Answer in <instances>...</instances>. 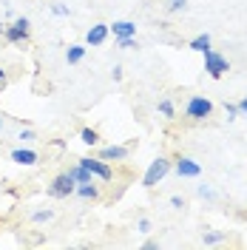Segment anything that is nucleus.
<instances>
[{"label": "nucleus", "instance_id": "7c9ffc66", "mask_svg": "<svg viewBox=\"0 0 247 250\" xmlns=\"http://www.w3.org/2000/svg\"><path fill=\"white\" fill-rule=\"evenodd\" d=\"M6 85V74H3V68H0V88Z\"/></svg>", "mask_w": 247, "mask_h": 250}, {"label": "nucleus", "instance_id": "2f4dec72", "mask_svg": "<svg viewBox=\"0 0 247 250\" xmlns=\"http://www.w3.org/2000/svg\"><path fill=\"white\" fill-rule=\"evenodd\" d=\"M0 131H3V120H0Z\"/></svg>", "mask_w": 247, "mask_h": 250}, {"label": "nucleus", "instance_id": "dca6fc26", "mask_svg": "<svg viewBox=\"0 0 247 250\" xmlns=\"http://www.w3.org/2000/svg\"><path fill=\"white\" fill-rule=\"evenodd\" d=\"M156 108H159L162 117H168V120L176 117V108H173V103H170V100H159V103H156Z\"/></svg>", "mask_w": 247, "mask_h": 250}, {"label": "nucleus", "instance_id": "f8f14e48", "mask_svg": "<svg viewBox=\"0 0 247 250\" xmlns=\"http://www.w3.org/2000/svg\"><path fill=\"white\" fill-rule=\"evenodd\" d=\"M74 193H77L80 199H100V188L94 185V182H82V185H77L74 188Z\"/></svg>", "mask_w": 247, "mask_h": 250}, {"label": "nucleus", "instance_id": "5701e85b", "mask_svg": "<svg viewBox=\"0 0 247 250\" xmlns=\"http://www.w3.org/2000/svg\"><path fill=\"white\" fill-rule=\"evenodd\" d=\"M187 0H170L168 3V12H179V9H185Z\"/></svg>", "mask_w": 247, "mask_h": 250}, {"label": "nucleus", "instance_id": "f3484780", "mask_svg": "<svg viewBox=\"0 0 247 250\" xmlns=\"http://www.w3.org/2000/svg\"><path fill=\"white\" fill-rule=\"evenodd\" d=\"M80 140L85 142V145H97V142H100V134H97L94 128H82V131H80Z\"/></svg>", "mask_w": 247, "mask_h": 250}, {"label": "nucleus", "instance_id": "9d476101", "mask_svg": "<svg viewBox=\"0 0 247 250\" xmlns=\"http://www.w3.org/2000/svg\"><path fill=\"white\" fill-rule=\"evenodd\" d=\"M37 151H31V148H15L12 151V162H17V165H37Z\"/></svg>", "mask_w": 247, "mask_h": 250}, {"label": "nucleus", "instance_id": "a211bd4d", "mask_svg": "<svg viewBox=\"0 0 247 250\" xmlns=\"http://www.w3.org/2000/svg\"><path fill=\"white\" fill-rule=\"evenodd\" d=\"M117 46L120 48H139L137 37H117Z\"/></svg>", "mask_w": 247, "mask_h": 250}, {"label": "nucleus", "instance_id": "b1692460", "mask_svg": "<svg viewBox=\"0 0 247 250\" xmlns=\"http://www.w3.org/2000/svg\"><path fill=\"white\" fill-rule=\"evenodd\" d=\"M199 196L202 199H213V190H210L207 185H199Z\"/></svg>", "mask_w": 247, "mask_h": 250}, {"label": "nucleus", "instance_id": "412c9836", "mask_svg": "<svg viewBox=\"0 0 247 250\" xmlns=\"http://www.w3.org/2000/svg\"><path fill=\"white\" fill-rule=\"evenodd\" d=\"M51 12H54L57 17H68V15H71V12H68V6H60V3H54V6H51Z\"/></svg>", "mask_w": 247, "mask_h": 250}, {"label": "nucleus", "instance_id": "aec40b11", "mask_svg": "<svg viewBox=\"0 0 247 250\" xmlns=\"http://www.w3.org/2000/svg\"><path fill=\"white\" fill-rule=\"evenodd\" d=\"M51 216H54V210H37V213H31V222H48Z\"/></svg>", "mask_w": 247, "mask_h": 250}, {"label": "nucleus", "instance_id": "423d86ee", "mask_svg": "<svg viewBox=\"0 0 247 250\" xmlns=\"http://www.w3.org/2000/svg\"><path fill=\"white\" fill-rule=\"evenodd\" d=\"M80 165L88 168V171H91L97 179H103V182H111V179H114V171L108 168L105 159H91V156H85V159H80Z\"/></svg>", "mask_w": 247, "mask_h": 250}, {"label": "nucleus", "instance_id": "f03ea898", "mask_svg": "<svg viewBox=\"0 0 247 250\" xmlns=\"http://www.w3.org/2000/svg\"><path fill=\"white\" fill-rule=\"evenodd\" d=\"M74 188H77L74 176L65 171V173H60V176H54V179H51V185L46 188V193L51 196V199H68V196L74 193Z\"/></svg>", "mask_w": 247, "mask_h": 250}, {"label": "nucleus", "instance_id": "1a4fd4ad", "mask_svg": "<svg viewBox=\"0 0 247 250\" xmlns=\"http://www.w3.org/2000/svg\"><path fill=\"white\" fill-rule=\"evenodd\" d=\"M128 148L125 145H108V148H103L100 151V159H105V162H123V159H128Z\"/></svg>", "mask_w": 247, "mask_h": 250}, {"label": "nucleus", "instance_id": "f257e3e1", "mask_svg": "<svg viewBox=\"0 0 247 250\" xmlns=\"http://www.w3.org/2000/svg\"><path fill=\"white\" fill-rule=\"evenodd\" d=\"M170 173V159H165V156H156L154 162L148 165V171H145V176H142V185L145 188H156L165 176Z\"/></svg>", "mask_w": 247, "mask_h": 250}, {"label": "nucleus", "instance_id": "20e7f679", "mask_svg": "<svg viewBox=\"0 0 247 250\" xmlns=\"http://www.w3.org/2000/svg\"><path fill=\"white\" fill-rule=\"evenodd\" d=\"M3 37L9 40V43H23V40H29V31H31V23H29V17H17L12 26H3Z\"/></svg>", "mask_w": 247, "mask_h": 250}, {"label": "nucleus", "instance_id": "bb28decb", "mask_svg": "<svg viewBox=\"0 0 247 250\" xmlns=\"http://www.w3.org/2000/svg\"><path fill=\"white\" fill-rule=\"evenodd\" d=\"M111 77H114L117 83H120V80H123V65H114V71H111Z\"/></svg>", "mask_w": 247, "mask_h": 250}, {"label": "nucleus", "instance_id": "c756f323", "mask_svg": "<svg viewBox=\"0 0 247 250\" xmlns=\"http://www.w3.org/2000/svg\"><path fill=\"white\" fill-rule=\"evenodd\" d=\"M239 114H245V117H247V97L239 103Z\"/></svg>", "mask_w": 247, "mask_h": 250}, {"label": "nucleus", "instance_id": "2eb2a0df", "mask_svg": "<svg viewBox=\"0 0 247 250\" xmlns=\"http://www.w3.org/2000/svg\"><path fill=\"white\" fill-rule=\"evenodd\" d=\"M82 57H85V46H68V51H65V62L68 65L82 62Z\"/></svg>", "mask_w": 247, "mask_h": 250}, {"label": "nucleus", "instance_id": "6e6552de", "mask_svg": "<svg viewBox=\"0 0 247 250\" xmlns=\"http://www.w3.org/2000/svg\"><path fill=\"white\" fill-rule=\"evenodd\" d=\"M108 23H97V26H91V29L85 31V43L88 46H103L105 40H108Z\"/></svg>", "mask_w": 247, "mask_h": 250}, {"label": "nucleus", "instance_id": "6ab92c4d", "mask_svg": "<svg viewBox=\"0 0 247 250\" xmlns=\"http://www.w3.org/2000/svg\"><path fill=\"white\" fill-rule=\"evenodd\" d=\"M225 239V233H219V230H210V233H205V245H219Z\"/></svg>", "mask_w": 247, "mask_h": 250}, {"label": "nucleus", "instance_id": "4be33fe9", "mask_svg": "<svg viewBox=\"0 0 247 250\" xmlns=\"http://www.w3.org/2000/svg\"><path fill=\"white\" fill-rule=\"evenodd\" d=\"M225 111H227V120H236L239 117V105H233V103H225Z\"/></svg>", "mask_w": 247, "mask_h": 250}, {"label": "nucleus", "instance_id": "4468645a", "mask_svg": "<svg viewBox=\"0 0 247 250\" xmlns=\"http://www.w3.org/2000/svg\"><path fill=\"white\" fill-rule=\"evenodd\" d=\"M68 173H71V176H74V182H77V185H82V182H94V173L88 171V168H82V165H74V168H68Z\"/></svg>", "mask_w": 247, "mask_h": 250}, {"label": "nucleus", "instance_id": "a878e982", "mask_svg": "<svg viewBox=\"0 0 247 250\" xmlns=\"http://www.w3.org/2000/svg\"><path fill=\"white\" fill-rule=\"evenodd\" d=\"M20 140H23V142H31V140H37V137H34V131H29V128H26V131L20 134Z\"/></svg>", "mask_w": 247, "mask_h": 250}, {"label": "nucleus", "instance_id": "9b49d317", "mask_svg": "<svg viewBox=\"0 0 247 250\" xmlns=\"http://www.w3.org/2000/svg\"><path fill=\"white\" fill-rule=\"evenodd\" d=\"M114 31V37H137V26L131 20H114V26H108Z\"/></svg>", "mask_w": 247, "mask_h": 250}, {"label": "nucleus", "instance_id": "0eeeda50", "mask_svg": "<svg viewBox=\"0 0 247 250\" xmlns=\"http://www.w3.org/2000/svg\"><path fill=\"white\" fill-rule=\"evenodd\" d=\"M176 173H179L182 179H196L202 173V165L196 159H190V156H179V159H176Z\"/></svg>", "mask_w": 247, "mask_h": 250}, {"label": "nucleus", "instance_id": "c85d7f7f", "mask_svg": "<svg viewBox=\"0 0 247 250\" xmlns=\"http://www.w3.org/2000/svg\"><path fill=\"white\" fill-rule=\"evenodd\" d=\"M145 250H156L159 248V242H154V239H145V245H142Z\"/></svg>", "mask_w": 247, "mask_h": 250}, {"label": "nucleus", "instance_id": "ddd939ff", "mask_svg": "<svg viewBox=\"0 0 247 250\" xmlns=\"http://www.w3.org/2000/svg\"><path fill=\"white\" fill-rule=\"evenodd\" d=\"M210 43H213V40H210V34L205 31V34H196V37L187 43V48H190V51H199V54H202V51H207V48H210Z\"/></svg>", "mask_w": 247, "mask_h": 250}, {"label": "nucleus", "instance_id": "393cba45", "mask_svg": "<svg viewBox=\"0 0 247 250\" xmlns=\"http://www.w3.org/2000/svg\"><path fill=\"white\" fill-rule=\"evenodd\" d=\"M139 233H151V222L148 219H139Z\"/></svg>", "mask_w": 247, "mask_h": 250}, {"label": "nucleus", "instance_id": "cd10ccee", "mask_svg": "<svg viewBox=\"0 0 247 250\" xmlns=\"http://www.w3.org/2000/svg\"><path fill=\"white\" fill-rule=\"evenodd\" d=\"M170 208H179V210H182V208H185V202H182L179 196H170Z\"/></svg>", "mask_w": 247, "mask_h": 250}, {"label": "nucleus", "instance_id": "7ed1b4c3", "mask_svg": "<svg viewBox=\"0 0 247 250\" xmlns=\"http://www.w3.org/2000/svg\"><path fill=\"white\" fill-rule=\"evenodd\" d=\"M205 54V71L210 74L213 80H219V77H225L227 71H230V62L225 60L219 51H213V48H207V51H202Z\"/></svg>", "mask_w": 247, "mask_h": 250}, {"label": "nucleus", "instance_id": "39448f33", "mask_svg": "<svg viewBox=\"0 0 247 250\" xmlns=\"http://www.w3.org/2000/svg\"><path fill=\"white\" fill-rule=\"evenodd\" d=\"M213 114V103L207 100V97H190L185 105V117L190 120H205V117H210Z\"/></svg>", "mask_w": 247, "mask_h": 250}]
</instances>
